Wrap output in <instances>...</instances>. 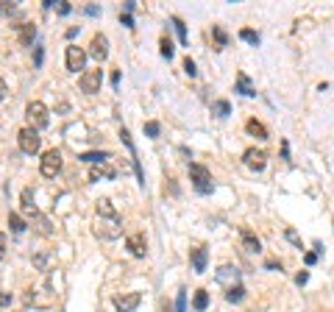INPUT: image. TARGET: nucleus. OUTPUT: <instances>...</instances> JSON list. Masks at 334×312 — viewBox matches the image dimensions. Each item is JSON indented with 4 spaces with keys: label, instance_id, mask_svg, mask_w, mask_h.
Masks as SVG:
<instances>
[{
    "label": "nucleus",
    "instance_id": "f257e3e1",
    "mask_svg": "<svg viewBox=\"0 0 334 312\" xmlns=\"http://www.w3.org/2000/svg\"><path fill=\"white\" fill-rule=\"evenodd\" d=\"M95 234L101 240H117L120 234H123V220L117 217H98L95 220Z\"/></svg>",
    "mask_w": 334,
    "mask_h": 312
},
{
    "label": "nucleus",
    "instance_id": "f03ea898",
    "mask_svg": "<svg viewBox=\"0 0 334 312\" xmlns=\"http://www.w3.org/2000/svg\"><path fill=\"white\" fill-rule=\"evenodd\" d=\"M17 142H20V150L23 153H39V148H42V137H39V131L36 128H31V126H25V128H20L17 131Z\"/></svg>",
    "mask_w": 334,
    "mask_h": 312
},
{
    "label": "nucleus",
    "instance_id": "7ed1b4c3",
    "mask_svg": "<svg viewBox=\"0 0 334 312\" xmlns=\"http://www.w3.org/2000/svg\"><path fill=\"white\" fill-rule=\"evenodd\" d=\"M190 176H192V181H195V190L201 192V195H209V192L215 190V184H212V173H209L203 165L190 162Z\"/></svg>",
    "mask_w": 334,
    "mask_h": 312
},
{
    "label": "nucleus",
    "instance_id": "20e7f679",
    "mask_svg": "<svg viewBox=\"0 0 334 312\" xmlns=\"http://www.w3.org/2000/svg\"><path fill=\"white\" fill-rule=\"evenodd\" d=\"M25 114H28V120H31V128H48L50 117H48V106L42 101H31L28 106H25Z\"/></svg>",
    "mask_w": 334,
    "mask_h": 312
},
{
    "label": "nucleus",
    "instance_id": "39448f33",
    "mask_svg": "<svg viewBox=\"0 0 334 312\" xmlns=\"http://www.w3.org/2000/svg\"><path fill=\"white\" fill-rule=\"evenodd\" d=\"M59 170H61V153L56 148L45 150V153H42V162H39V173L45 176V179H56Z\"/></svg>",
    "mask_w": 334,
    "mask_h": 312
},
{
    "label": "nucleus",
    "instance_id": "423d86ee",
    "mask_svg": "<svg viewBox=\"0 0 334 312\" xmlns=\"http://www.w3.org/2000/svg\"><path fill=\"white\" fill-rule=\"evenodd\" d=\"M101 84H103V72L101 70H87L81 75V90L87 92V95H95V92H101Z\"/></svg>",
    "mask_w": 334,
    "mask_h": 312
},
{
    "label": "nucleus",
    "instance_id": "0eeeda50",
    "mask_svg": "<svg viewBox=\"0 0 334 312\" xmlns=\"http://www.w3.org/2000/svg\"><path fill=\"white\" fill-rule=\"evenodd\" d=\"M242 162L248 165L251 170H265V165H268V153L259 150V148H248L242 153Z\"/></svg>",
    "mask_w": 334,
    "mask_h": 312
},
{
    "label": "nucleus",
    "instance_id": "6e6552de",
    "mask_svg": "<svg viewBox=\"0 0 334 312\" xmlns=\"http://www.w3.org/2000/svg\"><path fill=\"white\" fill-rule=\"evenodd\" d=\"M84 61H87V53L78 45H67V70H72V72L84 70Z\"/></svg>",
    "mask_w": 334,
    "mask_h": 312
},
{
    "label": "nucleus",
    "instance_id": "1a4fd4ad",
    "mask_svg": "<svg viewBox=\"0 0 334 312\" xmlns=\"http://www.w3.org/2000/svg\"><path fill=\"white\" fill-rule=\"evenodd\" d=\"M90 56L92 59H98V61H103L109 56V39L103 34H95L92 36V42H90Z\"/></svg>",
    "mask_w": 334,
    "mask_h": 312
},
{
    "label": "nucleus",
    "instance_id": "9d476101",
    "mask_svg": "<svg viewBox=\"0 0 334 312\" xmlns=\"http://www.w3.org/2000/svg\"><path fill=\"white\" fill-rule=\"evenodd\" d=\"M139 301H142V295H139V293H123V295H114V306H117L120 312H131V309H137Z\"/></svg>",
    "mask_w": 334,
    "mask_h": 312
},
{
    "label": "nucleus",
    "instance_id": "9b49d317",
    "mask_svg": "<svg viewBox=\"0 0 334 312\" xmlns=\"http://www.w3.org/2000/svg\"><path fill=\"white\" fill-rule=\"evenodd\" d=\"M125 248H128L134 257H145V254H148V240H145V234L142 231L131 234V237L125 240Z\"/></svg>",
    "mask_w": 334,
    "mask_h": 312
},
{
    "label": "nucleus",
    "instance_id": "f8f14e48",
    "mask_svg": "<svg viewBox=\"0 0 334 312\" xmlns=\"http://www.w3.org/2000/svg\"><path fill=\"white\" fill-rule=\"evenodd\" d=\"M239 240H242V248L248 254H259L262 251V243H259V237L254 231H248V228H242V231H239Z\"/></svg>",
    "mask_w": 334,
    "mask_h": 312
},
{
    "label": "nucleus",
    "instance_id": "ddd939ff",
    "mask_svg": "<svg viewBox=\"0 0 334 312\" xmlns=\"http://www.w3.org/2000/svg\"><path fill=\"white\" fill-rule=\"evenodd\" d=\"M114 176H117V170H114L112 165H106V162L92 165V170H90V181H98V179H114Z\"/></svg>",
    "mask_w": 334,
    "mask_h": 312
},
{
    "label": "nucleus",
    "instance_id": "4468645a",
    "mask_svg": "<svg viewBox=\"0 0 334 312\" xmlns=\"http://www.w3.org/2000/svg\"><path fill=\"white\" fill-rule=\"evenodd\" d=\"M34 36H36V25L34 23H23L17 31V42L23 45V48H28L31 42H34Z\"/></svg>",
    "mask_w": 334,
    "mask_h": 312
},
{
    "label": "nucleus",
    "instance_id": "2eb2a0df",
    "mask_svg": "<svg viewBox=\"0 0 334 312\" xmlns=\"http://www.w3.org/2000/svg\"><path fill=\"white\" fill-rule=\"evenodd\" d=\"M206 259H209V251L203 246L192 248V270H195V273H203V270H206Z\"/></svg>",
    "mask_w": 334,
    "mask_h": 312
},
{
    "label": "nucleus",
    "instance_id": "dca6fc26",
    "mask_svg": "<svg viewBox=\"0 0 334 312\" xmlns=\"http://www.w3.org/2000/svg\"><path fill=\"white\" fill-rule=\"evenodd\" d=\"M237 92L245 98H254L257 95V90H254V84H251V78L245 75V72H237Z\"/></svg>",
    "mask_w": 334,
    "mask_h": 312
},
{
    "label": "nucleus",
    "instance_id": "f3484780",
    "mask_svg": "<svg viewBox=\"0 0 334 312\" xmlns=\"http://www.w3.org/2000/svg\"><path fill=\"white\" fill-rule=\"evenodd\" d=\"M245 131H248L251 137H257V139H268V128H265L259 120H248L245 123Z\"/></svg>",
    "mask_w": 334,
    "mask_h": 312
},
{
    "label": "nucleus",
    "instance_id": "a211bd4d",
    "mask_svg": "<svg viewBox=\"0 0 334 312\" xmlns=\"http://www.w3.org/2000/svg\"><path fill=\"white\" fill-rule=\"evenodd\" d=\"M242 298H245V287H242V284H231V287L226 290V301H228V304H239Z\"/></svg>",
    "mask_w": 334,
    "mask_h": 312
},
{
    "label": "nucleus",
    "instance_id": "6ab92c4d",
    "mask_svg": "<svg viewBox=\"0 0 334 312\" xmlns=\"http://www.w3.org/2000/svg\"><path fill=\"white\" fill-rule=\"evenodd\" d=\"M237 276H239V270L237 268H231V265H223L220 270H217V282H237Z\"/></svg>",
    "mask_w": 334,
    "mask_h": 312
},
{
    "label": "nucleus",
    "instance_id": "aec40b11",
    "mask_svg": "<svg viewBox=\"0 0 334 312\" xmlns=\"http://www.w3.org/2000/svg\"><path fill=\"white\" fill-rule=\"evenodd\" d=\"M192 306H195V312H203L209 306V293L206 290H198L195 298H192Z\"/></svg>",
    "mask_w": 334,
    "mask_h": 312
},
{
    "label": "nucleus",
    "instance_id": "412c9836",
    "mask_svg": "<svg viewBox=\"0 0 334 312\" xmlns=\"http://www.w3.org/2000/svg\"><path fill=\"white\" fill-rule=\"evenodd\" d=\"M9 226H12L14 234H23L25 231V220L17 215V212H9Z\"/></svg>",
    "mask_w": 334,
    "mask_h": 312
},
{
    "label": "nucleus",
    "instance_id": "4be33fe9",
    "mask_svg": "<svg viewBox=\"0 0 334 312\" xmlns=\"http://www.w3.org/2000/svg\"><path fill=\"white\" fill-rule=\"evenodd\" d=\"M159 48H161V56H164V59H173V53H176V50H173V39H170L167 34L159 39Z\"/></svg>",
    "mask_w": 334,
    "mask_h": 312
},
{
    "label": "nucleus",
    "instance_id": "5701e85b",
    "mask_svg": "<svg viewBox=\"0 0 334 312\" xmlns=\"http://www.w3.org/2000/svg\"><path fill=\"white\" fill-rule=\"evenodd\" d=\"M173 28H176V34H179L181 45H187V42H190V39H187V25L181 23V17H173Z\"/></svg>",
    "mask_w": 334,
    "mask_h": 312
},
{
    "label": "nucleus",
    "instance_id": "b1692460",
    "mask_svg": "<svg viewBox=\"0 0 334 312\" xmlns=\"http://www.w3.org/2000/svg\"><path fill=\"white\" fill-rule=\"evenodd\" d=\"M212 112H215L217 117H228V114H231V106H228V101H215Z\"/></svg>",
    "mask_w": 334,
    "mask_h": 312
},
{
    "label": "nucleus",
    "instance_id": "393cba45",
    "mask_svg": "<svg viewBox=\"0 0 334 312\" xmlns=\"http://www.w3.org/2000/svg\"><path fill=\"white\" fill-rule=\"evenodd\" d=\"M239 39H242V42H248V45H259V34H257V31H251V28L239 31Z\"/></svg>",
    "mask_w": 334,
    "mask_h": 312
},
{
    "label": "nucleus",
    "instance_id": "a878e982",
    "mask_svg": "<svg viewBox=\"0 0 334 312\" xmlns=\"http://www.w3.org/2000/svg\"><path fill=\"white\" fill-rule=\"evenodd\" d=\"M78 159H84V162H92V165H101L103 159H109V153L103 150V153H81Z\"/></svg>",
    "mask_w": 334,
    "mask_h": 312
},
{
    "label": "nucleus",
    "instance_id": "bb28decb",
    "mask_svg": "<svg viewBox=\"0 0 334 312\" xmlns=\"http://www.w3.org/2000/svg\"><path fill=\"white\" fill-rule=\"evenodd\" d=\"M212 34H215V39H217V45H220V48H226V45H228V34L220 28V25H215V28H212Z\"/></svg>",
    "mask_w": 334,
    "mask_h": 312
},
{
    "label": "nucleus",
    "instance_id": "cd10ccee",
    "mask_svg": "<svg viewBox=\"0 0 334 312\" xmlns=\"http://www.w3.org/2000/svg\"><path fill=\"white\" fill-rule=\"evenodd\" d=\"M36 226H39V234H50V231H53V228H50V220L45 215L36 217Z\"/></svg>",
    "mask_w": 334,
    "mask_h": 312
},
{
    "label": "nucleus",
    "instance_id": "c85d7f7f",
    "mask_svg": "<svg viewBox=\"0 0 334 312\" xmlns=\"http://www.w3.org/2000/svg\"><path fill=\"white\" fill-rule=\"evenodd\" d=\"M14 12H17V6H14V3H9V0H3V3H0V17H12Z\"/></svg>",
    "mask_w": 334,
    "mask_h": 312
},
{
    "label": "nucleus",
    "instance_id": "c756f323",
    "mask_svg": "<svg viewBox=\"0 0 334 312\" xmlns=\"http://www.w3.org/2000/svg\"><path fill=\"white\" fill-rule=\"evenodd\" d=\"M145 134H148V137H159V123L148 120V123H145Z\"/></svg>",
    "mask_w": 334,
    "mask_h": 312
},
{
    "label": "nucleus",
    "instance_id": "7c9ffc66",
    "mask_svg": "<svg viewBox=\"0 0 334 312\" xmlns=\"http://www.w3.org/2000/svg\"><path fill=\"white\" fill-rule=\"evenodd\" d=\"M184 72H187V75H190V78H195V75H198V70H195V61H192L190 56H187V59H184Z\"/></svg>",
    "mask_w": 334,
    "mask_h": 312
},
{
    "label": "nucleus",
    "instance_id": "2f4dec72",
    "mask_svg": "<svg viewBox=\"0 0 334 312\" xmlns=\"http://www.w3.org/2000/svg\"><path fill=\"white\" fill-rule=\"evenodd\" d=\"M176 312H187V293L181 290L179 298H176Z\"/></svg>",
    "mask_w": 334,
    "mask_h": 312
},
{
    "label": "nucleus",
    "instance_id": "473e14b6",
    "mask_svg": "<svg viewBox=\"0 0 334 312\" xmlns=\"http://www.w3.org/2000/svg\"><path fill=\"white\" fill-rule=\"evenodd\" d=\"M284 234H287V240H290L292 246H298V248H301V237H298V231H295V228H287Z\"/></svg>",
    "mask_w": 334,
    "mask_h": 312
},
{
    "label": "nucleus",
    "instance_id": "72a5a7b5",
    "mask_svg": "<svg viewBox=\"0 0 334 312\" xmlns=\"http://www.w3.org/2000/svg\"><path fill=\"white\" fill-rule=\"evenodd\" d=\"M56 12H59V14H70V3H67V0H61L59 6H56Z\"/></svg>",
    "mask_w": 334,
    "mask_h": 312
},
{
    "label": "nucleus",
    "instance_id": "f704fd0d",
    "mask_svg": "<svg viewBox=\"0 0 334 312\" xmlns=\"http://www.w3.org/2000/svg\"><path fill=\"white\" fill-rule=\"evenodd\" d=\"M309 282V273H306V270H301L298 276H295V284H306Z\"/></svg>",
    "mask_w": 334,
    "mask_h": 312
},
{
    "label": "nucleus",
    "instance_id": "c9c22d12",
    "mask_svg": "<svg viewBox=\"0 0 334 312\" xmlns=\"http://www.w3.org/2000/svg\"><path fill=\"white\" fill-rule=\"evenodd\" d=\"M6 257V234L0 231V259Z\"/></svg>",
    "mask_w": 334,
    "mask_h": 312
},
{
    "label": "nucleus",
    "instance_id": "e433bc0d",
    "mask_svg": "<svg viewBox=\"0 0 334 312\" xmlns=\"http://www.w3.org/2000/svg\"><path fill=\"white\" fill-rule=\"evenodd\" d=\"M120 23H123V25H128V28H134V20H131V14H120Z\"/></svg>",
    "mask_w": 334,
    "mask_h": 312
},
{
    "label": "nucleus",
    "instance_id": "4c0bfd02",
    "mask_svg": "<svg viewBox=\"0 0 334 312\" xmlns=\"http://www.w3.org/2000/svg\"><path fill=\"white\" fill-rule=\"evenodd\" d=\"M12 304V293H0V306H9Z\"/></svg>",
    "mask_w": 334,
    "mask_h": 312
},
{
    "label": "nucleus",
    "instance_id": "58836bf2",
    "mask_svg": "<svg viewBox=\"0 0 334 312\" xmlns=\"http://www.w3.org/2000/svg\"><path fill=\"white\" fill-rule=\"evenodd\" d=\"M6 92H9V87H6V81H3V78H0V101H3V98H6Z\"/></svg>",
    "mask_w": 334,
    "mask_h": 312
},
{
    "label": "nucleus",
    "instance_id": "ea45409f",
    "mask_svg": "<svg viewBox=\"0 0 334 312\" xmlns=\"http://www.w3.org/2000/svg\"><path fill=\"white\" fill-rule=\"evenodd\" d=\"M304 262H306V265H315V262H317V254H306Z\"/></svg>",
    "mask_w": 334,
    "mask_h": 312
},
{
    "label": "nucleus",
    "instance_id": "a19ab883",
    "mask_svg": "<svg viewBox=\"0 0 334 312\" xmlns=\"http://www.w3.org/2000/svg\"><path fill=\"white\" fill-rule=\"evenodd\" d=\"M265 268H268V270H276V268H281V265L276 262V259H268V265H265Z\"/></svg>",
    "mask_w": 334,
    "mask_h": 312
},
{
    "label": "nucleus",
    "instance_id": "79ce46f5",
    "mask_svg": "<svg viewBox=\"0 0 334 312\" xmlns=\"http://www.w3.org/2000/svg\"><path fill=\"white\" fill-rule=\"evenodd\" d=\"M134 9H137V3H134V0H128V3H125V14H131Z\"/></svg>",
    "mask_w": 334,
    "mask_h": 312
},
{
    "label": "nucleus",
    "instance_id": "37998d69",
    "mask_svg": "<svg viewBox=\"0 0 334 312\" xmlns=\"http://www.w3.org/2000/svg\"><path fill=\"white\" fill-rule=\"evenodd\" d=\"M34 61H36V64H42V48H36V53H34Z\"/></svg>",
    "mask_w": 334,
    "mask_h": 312
}]
</instances>
